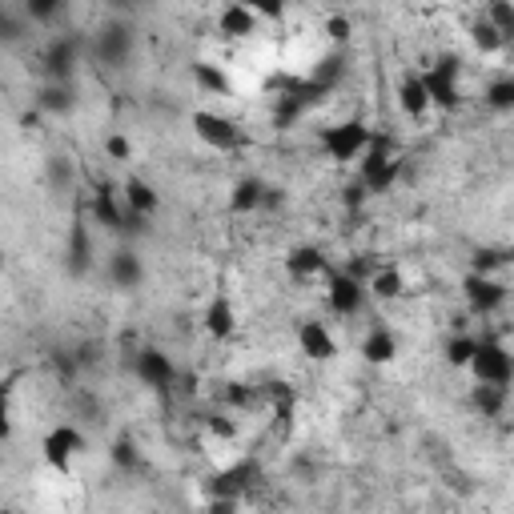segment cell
I'll use <instances>...</instances> for the list:
<instances>
[{"mask_svg": "<svg viewBox=\"0 0 514 514\" xmlns=\"http://www.w3.org/2000/svg\"><path fill=\"white\" fill-rule=\"evenodd\" d=\"M370 125L366 121H358V117H350V121H338V125H326L322 133H318V145H322V153L334 161V165H354L358 157H362V149L370 145Z\"/></svg>", "mask_w": 514, "mask_h": 514, "instance_id": "obj_2", "label": "cell"}, {"mask_svg": "<svg viewBox=\"0 0 514 514\" xmlns=\"http://www.w3.org/2000/svg\"><path fill=\"white\" fill-rule=\"evenodd\" d=\"M466 370L474 374V382H494V386H510V378H514L510 350H506L498 338H478V342H474V354H470V362H466Z\"/></svg>", "mask_w": 514, "mask_h": 514, "instance_id": "obj_3", "label": "cell"}, {"mask_svg": "<svg viewBox=\"0 0 514 514\" xmlns=\"http://www.w3.org/2000/svg\"><path fill=\"white\" fill-rule=\"evenodd\" d=\"M322 33H326L334 45H346V41L354 37V21H350V17H342V13H334V17H326V21H322Z\"/></svg>", "mask_w": 514, "mask_h": 514, "instance_id": "obj_35", "label": "cell"}, {"mask_svg": "<svg viewBox=\"0 0 514 514\" xmlns=\"http://www.w3.org/2000/svg\"><path fill=\"white\" fill-rule=\"evenodd\" d=\"M502 266H506V249H494V245H482L470 257V274H494Z\"/></svg>", "mask_w": 514, "mask_h": 514, "instance_id": "obj_31", "label": "cell"}, {"mask_svg": "<svg viewBox=\"0 0 514 514\" xmlns=\"http://www.w3.org/2000/svg\"><path fill=\"white\" fill-rule=\"evenodd\" d=\"M37 105H41V113H69V109H73V89H69V81H49V85L41 89Z\"/></svg>", "mask_w": 514, "mask_h": 514, "instance_id": "obj_27", "label": "cell"}, {"mask_svg": "<svg viewBox=\"0 0 514 514\" xmlns=\"http://www.w3.org/2000/svg\"><path fill=\"white\" fill-rule=\"evenodd\" d=\"M209 430H213V434H217V438H225V442H229V438H233V434H237V426H233V422H229V418H213V422H209Z\"/></svg>", "mask_w": 514, "mask_h": 514, "instance_id": "obj_41", "label": "cell"}, {"mask_svg": "<svg viewBox=\"0 0 514 514\" xmlns=\"http://www.w3.org/2000/svg\"><path fill=\"white\" fill-rule=\"evenodd\" d=\"M189 125H193V137H197V141H205V145H209V149H217V153H233V149H241V145H245V133L237 129V121H229V117H221V113L197 109Z\"/></svg>", "mask_w": 514, "mask_h": 514, "instance_id": "obj_4", "label": "cell"}, {"mask_svg": "<svg viewBox=\"0 0 514 514\" xmlns=\"http://www.w3.org/2000/svg\"><path fill=\"white\" fill-rule=\"evenodd\" d=\"M486 109L494 113H510L514 109V81L510 77H498L486 85Z\"/></svg>", "mask_w": 514, "mask_h": 514, "instance_id": "obj_30", "label": "cell"}, {"mask_svg": "<svg viewBox=\"0 0 514 514\" xmlns=\"http://www.w3.org/2000/svg\"><path fill=\"white\" fill-rule=\"evenodd\" d=\"M474 406L482 418H498L502 406H506V386H494V382H478L474 386Z\"/></svg>", "mask_w": 514, "mask_h": 514, "instance_id": "obj_28", "label": "cell"}, {"mask_svg": "<svg viewBox=\"0 0 514 514\" xmlns=\"http://www.w3.org/2000/svg\"><path fill=\"white\" fill-rule=\"evenodd\" d=\"M506 41L514 37V5H510V0H486V13H482Z\"/></svg>", "mask_w": 514, "mask_h": 514, "instance_id": "obj_29", "label": "cell"}, {"mask_svg": "<svg viewBox=\"0 0 514 514\" xmlns=\"http://www.w3.org/2000/svg\"><path fill=\"white\" fill-rule=\"evenodd\" d=\"M298 350H302L310 362H334V358H338V342H334L330 326L318 322V318H306V322L298 326Z\"/></svg>", "mask_w": 514, "mask_h": 514, "instance_id": "obj_11", "label": "cell"}, {"mask_svg": "<svg viewBox=\"0 0 514 514\" xmlns=\"http://www.w3.org/2000/svg\"><path fill=\"white\" fill-rule=\"evenodd\" d=\"M121 205L129 209V213H141V217H153L157 209H161V193L145 181V177H129L125 185H121Z\"/></svg>", "mask_w": 514, "mask_h": 514, "instance_id": "obj_19", "label": "cell"}, {"mask_svg": "<svg viewBox=\"0 0 514 514\" xmlns=\"http://www.w3.org/2000/svg\"><path fill=\"white\" fill-rule=\"evenodd\" d=\"M470 41H474V49H478L482 57H494V53H502V49H506V37H502L486 17H478V21L470 25Z\"/></svg>", "mask_w": 514, "mask_h": 514, "instance_id": "obj_26", "label": "cell"}, {"mask_svg": "<svg viewBox=\"0 0 514 514\" xmlns=\"http://www.w3.org/2000/svg\"><path fill=\"white\" fill-rule=\"evenodd\" d=\"M262 197H266V181L262 177H241L229 193V213L245 217V213H257L262 209Z\"/></svg>", "mask_w": 514, "mask_h": 514, "instance_id": "obj_24", "label": "cell"}, {"mask_svg": "<svg viewBox=\"0 0 514 514\" xmlns=\"http://www.w3.org/2000/svg\"><path fill=\"white\" fill-rule=\"evenodd\" d=\"M89 266H93V237H89V225H85V221H73L69 245H65V270H69V278H85Z\"/></svg>", "mask_w": 514, "mask_h": 514, "instance_id": "obj_13", "label": "cell"}, {"mask_svg": "<svg viewBox=\"0 0 514 514\" xmlns=\"http://www.w3.org/2000/svg\"><path fill=\"white\" fill-rule=\"evenodd\" d=\"M113 466H117V470H133V466H137V446H133L129 438H121V442L113 446Z\"/></svg>", "mask_w": 514, "mask_h": 514, "instance_id": "obj_38", "label": "cell"}, {"mask_svg": "<svg viewBox=\"0 0 514 514\" xmlns=\"http://www.w3.org/2000/svg\"><path fill=\"white\" fill-rule=\"evenodd\" d=\"M105 153H109L113 161H129V157H133V141H129L125 133H109V137H105Z\"/></svg>", "mask_w": 514, "mask_h": 514, "instance_id": "obj_37", "label": "cell"}, {"mask_svg": "<svg viewBox=\"0 0 514 514\" xmlns=\"http://www.w3.org/2000/svg\"><path fill=\"white\" fill-rule=\"evenodd\" d=\"M366 197H370V193H366V185H362V181H354V185H346V189H342V201H346L350 209H358Z\"/></svg>", "mask_w": 514, "mask_h": 514, "instance_id": "obj_39", "label": "cell"}, {"mask_svg": "<svg viewBox=\"0 0 514 514\" xmlns=\"http://www.w3.org/2000/svg\"><path fill=\"white\" fill-rule=\"evenodd\" d=\"M326 278H330L326 282V306H330V314H338V318L362 314V306H366V282L354 278V274H346V270H330Z\"/></svg>", "mask_w": 514, "mask_h": 514, "instance_id": "obj_5", "label": "cell"}, {"mask_svg": "<svg viewBox=\"0 0 514 514\" xmlns=\"http://www.w3.org/2000/svg\"><path fill=\"white\" fill-rule=\"evenodd\" d=\"M133 374H137V382H145L149 390H161V394L173 390V382H177L173 358L165 350H157V346H141L133 354Z\"/></svg>", "mask_w": 514, "mask_h": 514, "instance_id": "obj_7", "label": "cell"}, {"mask_svg": "<svg viewBox=\"0 0 514 514\" xmlns=\"http://www.w3.org/2000/svg\"><path fill=\"white\" fill-rule=\"evenodd\" d=\"M21 33H25V25H21V21L0 17V41H21Z\"/></svg>", "mask_w": 514, "mask_h": 514, "instance_id": "obj_40", "label": "cell"}, {"mask_svg": "<svg viewBox=\"0 0 514 514\" xmlns=\"http://www.w3.org/2000/svg\"><path fill=\"white\" fill-rule=\"evenodd\" d=\"M129 53H133V29H129L125 21H109V25L97 33V41H93V57H97L105 69H121V65L129 61Z\"/></svg>", "mask_w": 514, "mask_h": 514, "instance_id": "obj_9", "label": "cell"}, {"mask_svg": "<svg viewBox=\"0 0 514 514\" xmlns=\"http://www.w3.org/2000/svg\"><path fill=\"white\" fill-rule=\"evenodd\" d=\"M366 294H370L374 302H402V298H406V278H402V270H398V266L374 270L370 282H366Z\"/></svg>", "mask_w": 514, "mask_h": 514, "instance_id": "obj_22", "label": "cell"}, {"mask_svg": "<svg viewBox=\"0 0 514 514\" xmlns=\"http://www.w3.org/2000/svg\"><path fill=\"white\" fill-rule=\"evenodd\" d=\"M205 334H209L213 342H225V338L237 334V310H233V302H229L225 294H217V298L205 306Z\"/></svg>", "mask_w": 514, "mask_h": 514, "instance_id": "obj_20", "label": "cell"}, {"mask_svg": "<svg viewBox=\"0 0 514 514\" xmlns=\"http://www.w3.org/2000/svg\"><path fill=\"white\" fill-rule=\"evenodd\" d=\"M362 358H366L370 366H390V362L398 358V338H394V330L374 326V330L362 338Z\"/></svg>", "mask_w": 514, "mask_h": 514, "instance_id": "obj_23", "label": "cell"}, {"mask_svg": "<svg viewBox=\"0 0 514 514\" xmlns=\"http://www.w3.org/2000/svg\"><path fill=\"white\" fill-rule=\"evenodd\" d=\"M398 109L410 117V121H422L430 113V97H426V85H422V73H406L398 81Z\"/></svg>", "mask_w": 514, "mask_h": 514, "instance_id": "obj_21", "label": "cell"}, {"mask_svg": "<svg viewBox=\"0 0 514 514\" xmlns=\"http://www.w3.org/2000/svg\"><path fill=\"white\" fill-rule=\"evenodd\" d=\"M41 450H45V462L53 466V470H61V474H69V466H73V458L85 450V434L77 430V426H69V422H61V426H53L49 434H45V442H41Z\"/></svg>", "mask_w": 514, "mask_h": 514, "instance_id": "obj_8", "label": "cell"}, {"mask_svg": "<svg viewBox=\"0 0 514 514\" xmlns=\"http://www.w3.org/2000/svg\"><path fill=\"white\" fill-rule=\"evenodd\" d=\"M217 33L225 41H249L257 33V17L241 5V0H229V5L217 13Z\"/></svg>", "mask_w": 514, "mask_h": 514, "instance_id": "obj_15", "label": "cell"}, {"mask_svg": "<svg viewBox=\"0 0 514 514\" xmlns=\"http://www.w3.org/2000/svg\"><path fill=\"white\" fill-rule=\"evenodd\" d=\"M422 85H426L430 109L454 113V109L462 105V89H458V77H446V73H438V69H422Z\"/></svg>", "mask_w": 514, "mask_h": 514, "instance_id": "obj_14", "label": "cell"}, {"mask_svg": "<svg viewBox=\"0 0 514 514\" xmlns=\"http://www.w3.org/2000/svg\"><path fill=\"white\" fill-rule=\"evenodd\" d=\"M241 5L257 17V21H286V5H290V0H241Z\"/></svg>", "mask_w": 514, "mask_h": 514, "instance_id": "obj_33", "label": "cell"}, {"mask_svg": "<svg viewBox=\"0 0 514 514\" xmlns=\"http://www.w3.org/2000/svg\"><path fill=\"white\" fill-rule=\"evenodd\" d=\"M45 77L49 81H69L73 77V69H77V41L73 37H57L53 45H49V53H45Z\"/></svg>", "mask_w": 514, "mask_h": 514, "instance_id": "obj_18", "label": "cell"}, {"mask_svg": "<svg viewBox=\"0 0 514 514\" xmlns=\"http://www.w3.org/2000/svg\"><path fill=\"white\" fill-rule=\"evenodd\" d=\"M474 334H454L450 342H446V362L454 366V370H466V362H470V354H474Z\"/></svg>", "mask_w": 514, "mask_h": 514, "instance_id": "obj_32", "label": "cell"}, {"mask_svg": "<svg viewBox=\"0 0 514 514\" xmlns=\"http://www.w3.org/2000/svg\"><path fill=\"white\" fill-rule=\"evenodd\" d=\"M286 274L298 278V282H310V278H322L330 274V257L322 245H298L286 253Z\"/></svg>", "mask_w": 514, "mask_h": 514, "instance_id": "obj_12", "label": "cell"}, {"mask_svg": "<svg viewBox=\"0 0 514 514\" xmlns=\"http://www.w3.org/2000/svg\"><path fill=\"white\" fill-rule=\"evenodd\" d=\"M65 9V0H25V17L37 21V25H49L57 21V13Z\"/></svg>", "mask_w": 514, "mask_h": 514, "instance_id": "obj_34", "label": "cell"}, {"mask_svg": "<svg viewBox=\"0 0 514 514\" xmlns=\"http://www.w3.org/2000/svg\"><path fill=\"white\" fill-rule=\"evenodd\" d=\"M89 209H93V221H97L101 229H109V233H121V221H125V205H121V193H113V185H97V193H93Z\"/></svg>", "mask_w": 514, "mask_h": 514, "instance_id": "obj_16", "label": "cell"}, {"mask_svg": "<svg viewBox=\"0 0 514 514\" xmlns=\"http://www.w3.org/2000/svg\"><path fill=\"white\" fill-rule=\"evenodd\" d=\"M462 298H466V310L478 314V318H490L506 306V286L494 278V274H466L462 282Z\"/></svg>", "mask_w": 514, "mask_h": 514, "instance_id": "obj_6", "label": "cell"}, {"mask_svg": "<svg viewBox=\"0 0 514 514\" xmlns=\"http://www.w3.org/2000/svg\"><path fill=\"white\" fill-rule=\"evenodd\" d=\"M13 438V386L0 382V442Z\"/></svg>", "mask_w": 514, "mask_h": 514, "instance_id": "obj_36", "label": "cell"}, {"mask_svg": "<svg viewBox=\"0 0 514 514\" xmlns=\"http://www.w3.org/2000/svg\"><path fill=\"white\" fill-rule=\"evenodd\" d=\"M402 169H406V161L394 157V141H390L386 133H370V145H366L362 157H358V181L366 185V193H370V197L394 193Z\"/></svg>", "mask_w": 514, "mask_h": 514, "instance_id": "obj_1", "label": "cell"}, {"mask_svg": "<svg viewBox=\"0 0 514 514\" xmlns=\"http://www.w3.org/2000/svg\"><path fill=\"white\" fill-rule=\"evenodd\" d=\"M109 282L117 290H137L145 282V266H141V257L133 249H117L109 257Z\"/></svg>", "mask_w": 514, "mask_h": 514, "instance_id": "obj_17", "label": "cell"}, {"mask_svg": "<svg viewBox=\"0 0 514 514\" xmlns=\"http://www.w3.org/2000/svg\"><path fill=\"white\" fill-rule=\"evenodd\" d=\"M253 482H257V462L253 458H241V462H229L225 470H217L209 478V490H213V498H237L241 502V494Z\"/></svg>", "mask_w": 514, "mask_h": 514, "instance_id": "obj_10", "label": "cell"}, {"mask_svg": "<svg viewBox=\"0 0 514 514\" xmlns=\"http://www.w3.org/2000/svg\"><path fill=\"white\" fill-rule=\"evenodd\" d=\"M193 81H197V89H205L213 97H229V89H233L225 69H217L213 61H193Z\"/></svg>", "mask_w": 514, "mask_h": 514, "instance_id": "obj_25", "label": "cell"}]
</instances>
